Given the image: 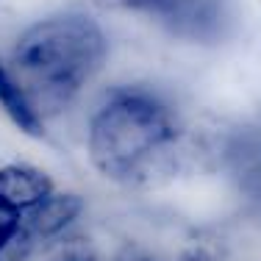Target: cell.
<instances>
[{"label": "cell", "mask_w": 261, "mask_h": 261, "mask_svg": "<svg viewBox=\"0 0 261 261\" xmlns=\"http://www.w3.org/2000/svg\"><path fill=\"white\" fill-rule=\"evenodd\" d=\"M0 111L20 134L31 136V139H47V120L36 111L25 86L14 75L3 47H0Z\"/></svg>", "instance_id": "obj_6"}, {"label": "cell", "mask_w": 261, "mask_h": 261, "mask_svg": "<svg viewBox=\"0 0 261 261\" xmlns=\"http://www.w3.org/2000/svg\"><path fill=\"white\" fill-rule=\"evenodd\" d=\"M42 250L31 217L0 206V261H31Z\"/></svg>", "instance_id": "obj_7"}, {"label": "cell", "mask_w": 261, "mask_h": 261, "mask_svg": "<svg viewBox=\"0 0 261 261\" xmlns=\"http://www.w3.org/2000/svg\"><path fill=\"white\" fill-rule=\"evenodd\" d=\"M84 153L100 181L153 192L211 167V134L150 84L109 86L84 122Z\"/></svg>", "instance_id": "obj_1"}, {"label": "cell", "mask_w": 261, "mask_h": 261, "mask_svg": "<svg viewBox=\"0 0 261 261\" xmlns=\"http://www.w3.org/2000/svg\"><path fill=\"white\" fill-rule=\"evenodd\" d=\"M61 186L47 170L28 161H6L0 164V206L34 214L42 203H47Z\"/></svg>", "instance_id": "obj_5"}, {"label": "cell", "mask_w": 261, "mask_h": 261, "mask_svg": "<svg viewBox=\"0 0 261 261\" xmlns=\"http://www.w3.org/2000/svg\"><path fill=\"white\" fill-rule=\"evenodd\" d=\"M3 53L36 111L50 122L95 86L109 64L111 45L95 14L61 9L22 25Z\"/></svg>", "instance_id": "obj_2"}, {"label": "cell", "mask_w": 261, "mask_h": 261, "mask_svg": "<svg viewBox=\"0 0 261 261\" xmlns=\"http://www.w3.org/2000/svg\"><path fill=\"white\" fill-rule=\"evenodd\" d=\"M42 261H103V256L95 250V245H89V239H67L56 242L53 247H47Z\"/></svg>", "instance_id": "obj_8"}, {"label": "cell", "mask_w": 261, "mask_h": 261, "mask_svg": "<svg viewBox=\"0 0 261 261\" xmlns=\"http://www.w3.org/2000/svg\"><path fill=\"white\" fill-rule=\"evenodd\" d=\"M211 167L228 172L247 197L261 203V130L233 128L211 134Z\"/></svg>", "instance_id": "obj_4"}, {"label": "cell", "mask_w": 261, "mask_h": 261, "mask_svg": "<svg viewBox=\"0 0 261 261\" xmlns=\"http://www.w3.org/2000/svg\"><path fill=\"white\" fill-rule=\"evenodd\" d=\"M106 14L136 17L175 42L208 47L233 31L231 0H89Z\"/></svg>", "instance_id": "obj_3"}]
</instances>
